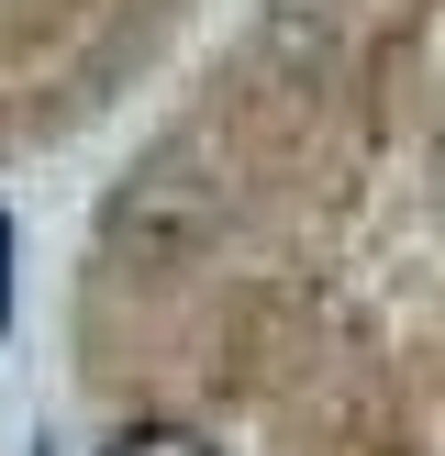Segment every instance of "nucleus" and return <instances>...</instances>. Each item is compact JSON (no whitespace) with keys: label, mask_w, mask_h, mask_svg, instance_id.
<instances>
[{"label":"nucleus","mask_w":445,"mask_h":456,"mask_svg":"<svg viewBox=\"0 0 445 456\" xmlns=\"http://www.w3.org/2000/svg\"><path fill=\"white\" fill-rule=\"evenodd\" d=\"M101 456H445V0H256L111 178Z\"/></svg>","instance_id":"1"}]
</instances>
